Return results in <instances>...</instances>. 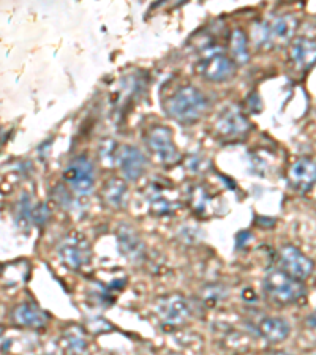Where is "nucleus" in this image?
<instances>
[{
	"label": "nucleus",
	"instance_id": "1a4fd4ad",
	"mask_svg": "<svg viewBox=\"0 0 316 355\" xmlns=\"http://www.w3.org/2000/svg\"><path fill=\"white\" fill-rule=\"evenodd\" d=\"M120 171L126 180H138L146 171V157L140 148L133 146H120L117 148V158Z\"/></svg>",
	"mask_w": 316,
	"mask_h": 355
},
{
	"label": "nucleus",
	"instance_id": "9d476101",
	"mask_svg": "<svg viewBox=\"0 0 316 355\" xmlns=\"http://www.w3.org/2000/svg\"><path fill=\"white\" fill-rule=\"evenodd\" d=\"M215 128L218 135L223 137H239L250 130V123L238 107L229 106L225 111L220 112Z\"/></svg>",
	"mask_w": 316,
	"mask_h": 355
},
{
	"label": "nucleus",
	"instance_id": "7ed1b4c3",
	"mask_svg": "<svg viewBox=\"0 0 316 355\" xmlns=\"http://www.w3.org/2000/svg\"><path fill=\"white\" fill-rule=\"evenodd\" d=\"M63 182L79 194H89L95 185V171L88 157H78L63 171Z\"/></svg>",
	"mask_w": 316,
	"mask_h": 355
},
{
	"label": "nucleus",
	"instance_id": "dca6fc26",
	"mask_svg": "<svg viewBox=\"0 0 316 355\" xmlns=\"http://www.w3.org/2000/svg\"><path fill=\"white\" fill-rule=\"evenodd\" d=\"M101 198L109 207L124 209L126 204V198H128L126 183L122 179H119V177H113V179H109L105 185H103Z\"/></svg>",
	"mask_w": 316,
	"mask_h": 355
},
{
	"label": "nucleus",
	"instance_id": "423d86ee",
	"mask_svg": "<svg viewBox=\"0 0 316 355\" xmlns=\"http://www.w3.org/2000/svg\"><path fill=\"white\" fill-rule=\"evenodd\" d=\"M280 266L281 270L294 279H299V282H303V279L312 277L315 270L313 261L303 254L301 250L291 245H286L280 250Z\"/></svg>",
	"mask_w": 316,
	"mask_h": 355
},
{
	"label": "nucleus",
	"instance_id": "5701e85b",
	"mask_svg": "<svg viewBox=\"0 0 316 355\" xmlns=\"http://www.w3.org/2000/svg\"><path fill=\"white\" fill-rule=\"evenodd\" d=\"M307 324L310 325V329H313L316 331V311L313 314H310L307 319Z\"/></svg>",
	"mask_w": 316,
	"mask_h": 355
},
{
	"label": "nucleus",
	"instance_id": "aec40b11",
	"mask_svg": "<svg viewBox=\"0 0 316 355\" xmlns=\"http://www.w3.org/2000/svg\"><path fill=\"white\" fill-rule=\"evenodd\" d=\"M226 295L228 294L225 292V289L220 288V286H210V288H208L204 292V302L208 303V306H209V303L220 302L225 299Z\"/></svg>",
	"mask_w": 316,
	"mask_h": 355
},
{
	"label": "nucleus",
	"instance_id": "2eb2a0df",
	"mask_svg": "<svg viewBox=\"0 0 316 355\" xmlns=\"http://www.w3.org/2000/svg\"><path fill=\"white\" fill-rule=\"evenodd\" d=\"M13 319L18 325L27 329H42L48 322V316L32 303H22L13 311Z\"/></svg>",
	"mask_w": 316,
	"mask_h": 355
},
{
	"label": "nucleus",
	"instance_id": "9b49d317",
	"mask_svg": "<svg viewBox=\"0 0 316 355\" xmlns=\"http://www.w3.org/2000/svg\"><path fill=\"white\" fill-rule=\"evenodd\" d=\"M288 179L294 190L310 191L316 185V163L310 158H299L290 168Z\"/></svg>",
	"mask_w": 316,
	"mask_h": 355
},
{
	"label": "nucleus",
	"instance_id": "0eeeda50",
	"mask_svg": "<svg viewBox=\"0 0 316 355\" xmlns=\"http://www.w3.org/2000/svg\"><path fill=\"white\" fill-rule=\"evenodd\" d=\"M235 62L223 53H212L199 64V73L206 81L225 83L235 74Z\"/></svg>",
	"mask_w": 316,
	"mask_h": 355
},
{
	"label": "nucleus",
	"instance_id": "6e6552de",
	"mask_svg": "<svg viewBox=\"0 0 316 355\" xmlns=\"http://www.w3.org/2000/svg\"><path fill=\"white\" fill-rule=\"evenodd\" d=\"M157 311L163 322L177 325L185 322L192 314V306L181 294L165 295L157 302Z\"/></svg>",
	"mask_w": 316,
	"mask_h": 355
},
{
	"label": "nucleus",
	"instance_id": "f03ea898",
	"mask_svg": "<svg viewBox=\"0 0 316 355\" xmlns=\"http://www.w3.org/2000/svg\"><path fill=\"white\" fill-rule=\"evenodd\" d=\"M264 291H266L269 299L281 306L296 303L306 295V286L302 284V282L290 277L280 268H272L266 273Z\"/></svg>",
	"mask_w": 316,
	"mask_h": 355
},
{
	"label": "nucleus",
	"instance_id": "6ab92c4d",
	"mask_svg": "<svg viewBox=\"0 0 316 355\" xmlns=\"http://www.w3.org/2000/svg\"><path fill=\"white\" fill-rule=\"evenodd\" d=\"M65 345L68 351L78 355L85 352V349H88V341H85L84 336L81 334H78V331H68L65 335Z\"/></svg>",
	"mask_w": 316,
	"mask_h": 355
},
{
	"label": "nucleus",
	"instance_id": "39448f33",
	"mask_svg": "<svg viewBox=\"0 0 316 355\" xmlns=\"http://www.w3.org/2000/svg\"><path fill=\"white\" fill-rule=\"evenodd\" d=\"M57 253H59L63 264L68 268H73V270L88 266L92 257V250L88 240L76 236V234L63 239L57 246Z\"/></svg>",
	"mask_w": 316,
	"mask_h": 355
},
{
	"label": "nucleus",
	"instance_id": "f257e3e1",
	"mask_svg": "<svg viewBox=\"0 0 316 355\" xmlns=\"http://www.w3.org/2000/svg\"><path fill=\"white\" fill-rule=\"evenodd\" d=\"M210 107V101L194 85H183L177 89L165 103V111L179 123H194L204 116Z\"/></svg>",
	"mask_w": 316,
	"mask_h": 355
},
{
	"label": "nucleus",
	"instance_id": "b1692460",
	"mask_svg": "<svg viewBox=\"0 0 316 355\" xmlns=\"http://www.w3.org/2000/svg\"><path fill=\"white\" fill-rule=\"evenodd\" d=\"M269 355H290V354H286V352H271Z\"/></svg>",
	"mask_w": 316,
	"mask_h": 355
},
{
	"label": "nucleus",
	"instance_id": "ddd939ff",
	"mask_svg": "<svg viewBox=\"0 0 316 355\" xmlns=\"http://www.w3.org/2000/svg\"><path fill=\"white\" fill-rule=\"evenodd\" d=\"M117 242L120 253L125 257H128L130 261H140L144 257L146 246L142 243L141 237L138 236L135 227L128 225H120L117 229Z\"/></svg>",
	"mask_w": 316,
	"mask_h": 355
},
{
	"label": "nucleus",
	"instance_id": "a211bd4d",
	"mask_svg": "<svg viewBox=\"0 0 316 355\" xmlns=\"http://www.w3.org/2000/svg\"><path fill=\"white\" fill-rule=\"evenodd\" d=\"M229 51H231V59L238 65H245L250 60V51H249V38L247 33L240 28H235L229 38Z\"/></svg>",
	"mask_w": 316,
	"mask_h": 355
},
{
	"label": "nucleus",
	"instance_id": "f3484780",
	"mask_svg": "<svg viewBox=\"0 0 316 355\" xmlns=\"http://www.w3.org/2000/svg\"><path fill=\"white\" fill-rule=\"evenodd\" d=\"M297 28V19L292 15L277 16L274 21L269 22L271 31V42L274 43H288L294 37Z\"/></svg>",
	"mask_w": 316,
	"mask_h": 355
},
{
	"label": "nucleus",
	"instance_id": "4468645a",
	"mask_svg": "<svg viewBox=\"0 0 316 355\" xmlns=\"http://www.w3.org/2000/svg\"><path fill=\"white\" fill-rule=\"evenodd\" d=\"M258 329H260V334L264 340L272 343V345L285 341L291 334V325L288 320L283 318H274V316L264 318L261 319Z\"/></svg>",
	"mask_w": 316,
	"mask_h": 355
},
{
	"label": "nucleus",
	"instance_id": "4be33fe9",
	"mask_svg": "<svg viewBox=\"0 0 316 355\" xmlns=\"http://www.w3.org/2000/svg\"><path fill=\"white\" fill-rule=\"evenodd\" d=\"M48 216H49L48 207H46V205H43V204L37 205V207L33 209V211H32V221L35 223L37 226L46 225V221H48Z\"/></svg>",
	"mask_w": 316,
	"mask_h": 355
},
{
	"label": "nucleus",
	"instance_id": "412c9836",
	"mask_svg": "<svg viewBox=\"0 0 316 355\" xmlns=\"http://www.w3.org/2000/svg\"><path fill=\"white\" fill-rule=\"evenodd\" d=\"M151 205L155 215H168L172 211V205H169V200H166L165 198H155Z\"/></svg>",
	"mask_w": 316,
	"mask_h": 355
},
{
	"label": "nucleus",
	"instance_id": "20e7f679",
	"mask_svg": "<svg viewBox=\"0 0 316 355\" xmlns=\"http://www.w3.org/2000/svg\"><path fill=\"white\" fill-rule=\"evenodd\" d=\"M146 144L160 163L172 164L179 159V152H177V147L172 141L171 130L163 127V125H157V127L147 130Z\"/></svg>",
	"mask_w": 316,
	"mask_h": 355
},
{
	"label": "nucleus",
	"instance_id": "f8f14e48",
	"mask_svg": "<svg viewBox=\"0 0 316 355\" xmlns=\"http://www.w3.org/2000/svg\"><path fill=\"white\" fill-rule=\"evenodd\" d=\"M290 59L299 70L307 71L316 64V42L312 38L299 37L290 44Z\"/></svg>",
	"mask_w": 316,
	"mask_h": 355
}]
</instances>
